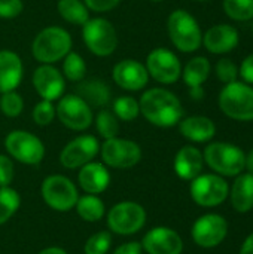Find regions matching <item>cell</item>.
<instances>
[{
    "label": "cell",
    "instance_id": "6da1fadb",
    "mask_svg": "<svg viewBox=\"0 0 253 254\" xmlns=\"http://www.w3.org/2000/svg\"><path fill=\"white\" fill-rule=\"evenodd\" d=\"M140 115L152 125L171 128L183 118V107L176 94L166 88H151L139 100Z\"/></svg>",
    "mask_w": 253,
    "mask_h": 254
},
{
    "label": "cell",
    "instance_id": "7a4b0ae2",
    "mask_svg": "<svg viewBox=\"0 0 253 254\" xmlns=\"http://www.w3.org/2000/svg\"><path fill=\"white\" fill-rule=\"evenodd\" d=\"M70 33L57 25L40 30L31 43V54L40 64H54L61 61L72 51Z\"/></svg>",
    "mask_w": 253,
    "mask_h": 254
},
{
    "label": "cell",
    "instance_id": "3957f363",
    "mask_svg": "<svg viewBox=\"0 0 253 254\" xmlns=\"http://www.w3.org/2000/svg\"><path fill=\"white\" fill-rule=\"evenodd\" d=\"M203 158L204 164H207L215 174L222 177H236L242 174L246 167V153L243 149L227 141H213L207 144Z\"/></svg>",
    "mask_w": 253,
    "mask_h": 254
},
{
    "label": "cell",
    "instance_id": "277c9868",
    "mask_svg": "<svg viewBox=\"0 0 253 254\" xmlns=\"http://www.w3.org/2000/svg\"><path fill=\"white\" fill-rule=\"evenodd\" d=\"M167 31L171 43L180 52H195L203 43V31L198 21L185 9H176L169 15Z\"/></svg>",
    "mask_w": 253,
    "mask_h": 254
},
{
    "label": "cell",
    "instance_id": "5b68a950",
    "mask_svg": "<svg viewBox=\"0 0 253 254\" xmlns=\"http://www.w3.org/2000/svg\"><path fill=\"white\" fill-rule=\"evenodd\" d=\"M221 112L237 122L253 121V85L245 82L227 83L218 97Z\"/></svg>",
    "mask_w": 253,
    "mask_h": 254
},
{
    "label": "cell",
    "instance_id": "8992f818",
    "mask_svg": "<svg viewBox=\"0 0 253 254\" xmlns=\"http://www.w3.org/2000/svg\"><path fill=\"white\" fill-rule=\"evenodd\" d=\"M82 40L91 54L109 57L118 48V33L113 24L101 16L89 18L82 25Z\"/></svg>",
    "mask_w": 253,
    "mask_h": 254
},
{
    "label": "cell",
    "instance_id": "52a82bcc",
    "mask_svg": "<svg viewBox=\"0 0 253 254\" xmlns=\"http://www.w3.org/2000/svg\"><path fill=\"white\" fill-rule=\"evenodd\" d=\"M146 210L133 201H124L115 204L107 216L106 222L109 226V231L116 235H133L142 231L146 225Z\"/></svg>",
    "mask_w": 253,
    "mask_h": 254
},
{
    "label": "cell",
    "instance_id": "ba28073f",
    "mask_svg": "<svg viewBox=\"0 0 253 254\" xmlns=\"http://www.w3.org/2000/svg\"><path fill=\"white\" fill-rule=\"evenodd\" d=\"M189 193L197 205L212 208L224 204L228 199L230 185L225 177L219 174H200L198 177L191 180Z\"/></svg>",
    "mask_w": 253,
    "mask_h": 254
},
{
    "label": "cell",
    "instance_id": "9c48e42d",
    "mask_svg": "<svg viewBox=\"0 0 253 254\" xmlns=\"http://www.w3.org/2000/svg\"><path fill=\"white\" fill-rule=\"evenodd\" d=\"M40 192L45 204L54 211L60 213L73 210L79 198L75 183L69 177L60 174L48 176L42 183Z\"/></svg>",
    "mask_w": 253,
    "mask_h": 254
},
{
    "label": "cell",
    "instance_id": "30bf717a",
    "mask_svg": "<svg viewBox=\"0 0 253 254\" xmlns=\"http://www.w3.org/2000/svg\"><path fill=\"white\" fill-rule=\"evenodd\" d=\"M4 149L12 159L25 165H37L45 158L42 140L24 129L10 131L4 138Z\"/></svg>",
    "mask_w": 253,
    "mask_h": 254
},
{
    "label": "cell",
    "instance_id": "8fae6325",
    "mask_svg": "<svg viewBox=\"0 0 253 254\" xmlns=\"http://www.w3.org/2000/svg\"><path fill=\"white\" fill-rule=\"evenodd\" d=\"M100 155L106 167L128 170L140 162L142 147L133 140L115 137L110 140H104L103 144H100Z\"/></svg>",
    "mask_w": 253,
    "mask_h": 254
},
{
    "label": "cell",
    "instance_id": "7c38bea8",
    "mask_svg": "<svg viewBox=\"0 0 253 254\" xmlns=\"http://www.w3.org/2000/svg\"><path fill=\"white\" fill-rule=\"evenodd\" d=\"M149 77L163 85H173L182 76V63L179 57L167 48H155L148 54L145 64Z\"/></svg>",
    "mask_w": 253,
    "mask_h": 254
},
{
    "label": "cell",
    "instance_id": "4fadbf2b",
    "mask_svg": "<svg viewBox=\"0 0 253 254\" xmlns=\"http://www.w3.org/2000/svg\"><path fill=\"white\" fill-rule=\"evenodd\" d=\"M55 113L58 121L72 131H85L94 121L92 109L76 94L63 95L55 106Z\"/></svg>",
    "mask_w": 253,
    "mask_h": 254
},
{
    "label": "cell",
    "instance_id": "5bb4252c",
    "mask_svg": "<svg viewBox=\"0 0 253 254\" xmlns=\"http://www.w3.org/2000/svg\"><path fill=\"white\" fill-rule=\"evenodd\" d=\"M228 235V222L224 216L207 213L200 216L191 229L192 241L201 249L219 247Z\"/></svg>",
    "mask_w": 253,
    "mask_h": 254
},
{
    "label": "cell",
    "instance_id": "9a60e30c",
    "mask_svg": "<svg viewBox=\"0 0 253 254\" xmlns=\"http://www.w3.org/2000/svg\"><path fill=\"white\" fill-rule=\"evenodd\" d=\"M100 153V141L91 134L79 135L70 140L60 153V164L67 170H78L94 161Z\"/></svg>",
    "mask_w": 253,
    "mask_h": 254
},
{
    "label": "cell",
    "instance_id": "2e32d148",
    "mask_svg": "<svg viewBox=\"0 0 253 254\" xmlns=\"http://www.w3.org/2000/svg\"><path fill=\"white\" fill-rule=\"evenodd\" d=\"M31 82L40 98L48 101L60 100L66 89V79L63 73L52 64H40L34 70Z\"/></svg>",
    "mask_w": 253,
    "mask_h": 254
},
{
    "label": "cell",
    "instance_id": "e0dca14e",
    "mask_svg": "<svg viewBox=\"0 0 253 254\" xmlns=\"http://www.w3.org/2000/svg\"><path fill=\"white\" fill-rule=\"evenodd\" d=\"M140 244L148 254H182L183 252L182 237L167 226L152 228L145 234Z\"/></svg>",
    "mask_w": 253,
    "mask_h": 254
},
{
    "label": "cell",
    "instance_id": "ac0fdd59",
    "mask_svg": "<svg viewBox=\"0 0 253 254\" xmlns=\"http://www.w3.org/2000/svg\"><path fill=\"white\" fill-rule=\"evenodd\" d=\"M113 82L125 91H142L149 82V73L143 63L131 58H125L115 64L112 70Z\"/></svg>",
    "mask_w": 253,
    "mask_h": 254
},
{
    "label": "cell",
    "instance_id": "d6986e66",
    "mask_svg": "<svg viewBox=\"0 0 253 254\" xmlns=\"http://www.w3.org/2000/svg\"><path fill=\"white\" fill-rule=\"evenodd\" d=\"M240 34L234 25L230 24H216L210 27L203 34L204 48L215 55H224L234 51L239 46Z\"/></svg>",
    "mask_w": 253,
    "mask_h": 254
},
{
    "label": "cell",
    "instance_id": "ffe728a7",
    "mask_svg": "<svg viewBox=\"0 0 253 254\" xmlns=\"http://www.w3.org/2000/svg\"><path fill=\"white\" fill-rule=\"evenodd\" d=\"M78 183L85 193L100 195L110 185V173L103 162H88L79 168Z\"/></svg>",
    "mask_w": 253,
    "mask_h": 254
},
{
    "label": "cell",
    "instance_id": "44dd1931",
    "mask_svg": "<svg viewBox=\"0 0 253 254\" xmlns=\"http://www.w3.org/2000/svg\"><path fill=\"white\" fill-rule=\"evenodd\" d=\"M173 167L179 179L185 182H191L203 173V167H204L203 152L192 144H186L177 150Z\"/></svg>",
    "mask_w": 253,
    "mask_h": 254
},
{
    "label": "cell",
    "instance_id": "7402d4cb",
    "mask_svg": "<svg viewBox=\"0 0 253 254\" xmlns=\"http://www.w3.org/2000/svg\"><path fill=\"white\" fill-rule=\"evenodd\" d=\"M24 76V65L19 55L9 49L0 51V94L16 91Z\"/></svg>",
    "mask_w": 253,
    "mask_h": 254
},
{
    "label": "cell",
    "instance_id": "603a6c76",
    "mask_svg": "<svg viewBox=\"0 0 253 254\" xmlns=\"http://www.w3.org/2000/svg\"><path fill=\"white\" fill-rule=\"evenodd\" d=\"M177 125L182 137H185L192 143H207L216 134L215 122L210 118L201 115L182 118Z\"/></svg>",
    "mask_w": 253,
    "mask_h": 254
},
{
    "label": "cell",
    "instance_id": "cb8c5ba5",
    "mask_svg": "<svg viewBox=\"0 0 253 254\" xmlns=\"http://www.w3.org/2000/svg\"><path fill=\"white\" fill-rule=\"evenodd\" d=\"M228 198L237 213H249L253 210V174L242 173L236 176L233 186L230 188Z\"/></svg>",
    "mask_w": 253,
    "mask_h": 254
},
{
    "label": "cell",
    "instance_id": "d4e9b609",
    "mask_svg": "<svg viewBox=\"0 0 253 254\" xmlns=\"http://www.w3.org/2000/svg\"><path fill=\"white\" fill-rule=\"evenodd\" d=\"M76 95H79L91 109H103L110 101V88L103 79H82L78 82Z\"/></svg>",
    "mask_w": 253,
    "mask_h": 254
},
{
    "label": "cell",
    "instance_id": "484cf974",
    "mask_svg": "<svg viewBox=\"0 0 253 254\" xmlns=\"http://www.w3.org/2000/svg\"><path fill=\"white\" fill-rule=\"evenodd\" d=\"M212 71V64L206 57H194L191 58L185 67H182V79L188 88L203 86V83L209 79Z\"/></svg>",
    "mask_w": 253,
    "mask_h": 254
},
{
    "label": "cell",
    "instance_id": "4316f807",
    "mask_svg": "<svg viewBox=\"0 0 253 254\" xmlns=\"http://www.w3.org/2000/svg\"><path fill=\"white\" fill-rule=\"evenodd\" d=\"M75 208H76L78 216L88 223H95L101 220L106 214L104 202L97 195H89V193L79 196Z\"/></svg>",
    "mask_w": 253,
    "mask_h": 254
},
{
    "label": "cell",
    "instance_id": "83f0119b",
    "mask_svg": "<svg viewBox=\"0 0 253 254\" xmlns=\"http://www.w3.org/2000/svg\"><path fill=\"white\" fill-rule=\"evenodd\" d=\"M57 10L58 15L69 24L82 27L89 19V9L82 0H58Z\"/></svg>",
    "mask_w": 253,
    "mask_h": 254
},
{
    "label": "cell",
    "instance_id": "f1b7e54d",
    "mask_svg": "<svg viewBox=\"0 0 253 254\" xmlns=\"http://www.w3.org/2000/svg\"><path fill=\"white\" fill-rule=\"evenodd\" d=\"M63 76L64 79L70 82H81L85 79L86 73V63L82 58L81 54L70 51L64 58H63Z\"/></svg>",
    "mask_w": 253,
    "mask_h": 254
},
{
    "label": "cell",
    "instance_id": "f546056e",
    "mask_svg": "<svg viewBox=\"0 0 253 254\" xmlns=\"http://www.w3.org/2000/svg\"><path fill=\"white\" fill-rule=\"evenodd\" d=\"M21 205L19 193L10 186L0 188V226L4 225L18 211Z\"/></svg>",
    "mask_w": 253,
    "mask_h": 254
},
{
    "label": "cell",
    "instance_id": "4dcf8cb0",
    "mask_svg": "<svg viewBox=\"0 0 253 254\" xmlns=\"http://www.w3.org/2000/svg\"><path fill=\"white\" fill-rule=\"evenodd\" d=\"M95 128L101 138H115L119 134V119L115 116L112 110L101 109L95 116Z\"/></svg>",
    "mask_w": 253,
    "mask_h": 254
},
{
    "label": "cell",
    "instance_id": "1f68e13d",
    "mask_svg": "<svg viewBox=\"0 0 253 254\" xmlns=\"http://www.w3.org/2000/svg\"><path fill=\"white\" fill-rule=\"evenodd\" d=\"M115 116L122 121V122H131L136 121L140 115V107H139V100L130 95L118 97L113 101V110Z\"/></svg>",
    "mask_w": 253,
    "mask_h": 254
},
{
    "label": "cell",
    "instance_id": "d6a6232c",
    "mask_svg": "<svg viewBox=\"0 0 253 254\" xmlns=\"http://www.w3.org/2000/svg\"><path fill=\"white\" fill-rule=\"evenodd\" d=\"M224 12L233 21L253 19V0H224Z\"/></svg>",
    "mask_w": 253,
    "mask_h": 254
},
{
    "label": "cell",
    "instance_id": "836d02e7",
    "mask_svg": "<svg viewBox=\"0 0 253 254\" xmlns=\"http://www.w3.org/2000/svg\"><path fill=\"white\" fill-rule=\"evenodd\" d=\"M0 110L7 118H18L24 110V100L16 91L0 94Z\"/></svg>",
    "mask_w": 253,
    "mask_h": 254
},
{
    "label": "cell",
    "instance_id": "e575fe53",
    "mask_svg": "<svg viewBox=\"0 0 253 254\" xmlns=\"http://www.w3.org/2000/svg\"><path fill=\"white\" fill-rule=\"evenodd\" d=\"M112 246V235L110 232L100 231L88 238L85 243L84 252L85 254H107Z\"/></svg>",
    "mask_w": 253,
    "mask_h": 254
},
{
    "label": "cell",
    "instance_id": "d590c367",
    "mask_svg": "<svg viewBox=\"0 0 253 254\" xmlns=\"http://www.w3.org/2000/svg\"><path fill=\"white\" fill-rule=\"evenodd\" d=\"M31 118L34 121V124L39 127H46V125L52 124V121L57 118L54 101L40 100L39 103H36V106L33 107V112H31Z\"/></svg>",
    "mask_w": 253,
    "mask_h": 254
},
{
    "label": "cell",
    "instance_id": "8d00e7d4",
    "mask_svg": "<svg viewBox=\"0 0 253 254\" xmlns=\"http://www.w3.org/2000/svg\"><path fill=\"white\" fill-rule=\"evenodd\" d=\"M215 73H216L218 79L222 83L227 85V83H231V82H236L237 80V77H239V67L230 58H221L216 63Z\"/></svg>",
    "mask_w": 253,
    "mask_h": 254
},
{
    "label": "cell",
    "instance_id": "74e56055",
    "mask_svg": "<svg viewBox=\"0 0 253 254\" xmlns=\"http://www.w3.org/2000/svg\"><path fill=\"white\" fill-rule=\"evenodd\" d=\"M15 176V168L10 156L0 155V188H6L12 183Z\"/></svg>",
    "mask_w": 253,
    "mask_h": 254
},
{
    "label": "cell",
    "instance_id": "f35d334b",
    "mask_svg": "<svg viewBox=\"0 0 253 254\" xmlns=\"http://www.w3.org/2000/svg\"><path fill=\"white\" fill-rule=\"evenodd\" d=\"M24 9L22 0H0V18L12 19L21 15Z\"/></svg>",
    "mask_w": 253,
    "mask_h": 254
},
{
    "label": "cell",
    "instance_id": "ab89813d",
    "mask_svg": "<svg viewBox=\"0 0 253 254\" xmlns=\"http://www.w3.org/2000/svg\"><path fill=\"white\" fill-rule=\"evenodd\" d=\"M82 1L92 12H109L121 3V0H82Z\"/></svg>",
    "mask_w": 253,
    "mask_h": 254
},
{
    "label": "cell",
    "instance_id": "60d3db41",
    "mask_svg": "<svg viewBox=\"0 0 253 254\" xmlns=\"http://www.w3.org/2000/svg\"><path fill=\"white\" fill-rule=\"evenodd\" d=\"M239 76L242 77V82L253 85V54L248 55L242 61V64L239 67Z\"/></svg>",
    "mask_w": 253,
    "mask_h": 254
},
{
    "label": "cell",
    "instance_id": "b9f144b4",
    "mask_svg": "<svg viewBox=\"0 0 253 254\" xmlns=\"http://www.w3.org/2000/svg\"><path fill=\"white\" fill-rule=\"evenodd\" d=\"M143 253V249H142V244L137 243V241H133V243H125L122 246H119L113 254H142Z\"/></svg>",
    "mask_w": 253,
    "mask_h": 254
},
{
    "label": "cell",
    "instance_id": "7bdbcfd3",
    "mask_svg": "<svg viewBox=\"0 0 253 254\" xmlns=\"http://www.w3.org/2000/svg\"><path fill=\"white\" fill-rule=\"evenodd\" d=\"M239 254H253V232L251 235H248L246 240L243 241Z\"/></svg>",
    "mask_w": 253,
    "mask_h": 254
},
{
    "label": "cell",
    "instance_id": "ee69618b",
    "mask_svg": "<svg viewBox=\"0 0 253 254\" xmlns=\"http://www.w3.org/2000/svg\"><path fill=\"white\" fill-rule=\"evenodd\" d=\"M189 95L192 100H203L204 98V88L203 86H192L189 88Z\"/></svg>",
    "mask_w": 253,
    "mask_h": 254
},
{
    "label": "cell",
    "instance_id": "f6af8a7d",
    "mask_svg": "<svg viewBox=\"0 0 253 254\" xmlns=\"http://www.w3.org/2000/svg\"><path fill=\"white\" fill-rule=\"evenodd\" d=\"M37 254H67V252L60 249V247H48V249L42 250L40 253Z\"/></svg>",
    "mask_w": 253,
    "mask_h": 254
},
{
    "label": "cell",
    "instance_id": "bcb514c9",
    "mask_svg": "<svg viewBox=\"0 0 253 254\" xmlns=\"http://www.w3.org/2000/svg\"><path fill=\"white\" fill-rule=\"evenodd\" d=\"M245 170H248V173L253 174V149L246 155V167Z\"/></svg>",
    "mask_w": 253,
    "mask_h": 254
},
{
    "label": "cell",
    "instance_id": "7dc6e473",
    "mask_svg": "<svg viewBox=\"0 0 253 254\" xmlns=\"http://www.w3.org/2000/svg\"><path fill=\"white\" fill-rule=\"evenodd\" d=\"M151 1H155V3H160V1H164V0H151Z\"/></svg>",
    "mask_w": 253,
    "mask_h": 254
},
{
    "label": "cell",
    "instance_id": "c3c4849f",
    "mask_svg": "<svg viewBox=\"0 0 253 254\" xmlns=\"http://www.w3.org/2000/svg\"><path fill=\"white\" fill-rule=\"evenodd\" d=\"M197 1H201V3H204V1H209V0H197Z\"/></svg>",
    "mask_w": 253,
    "mask_h": 254
}]
</instances>
